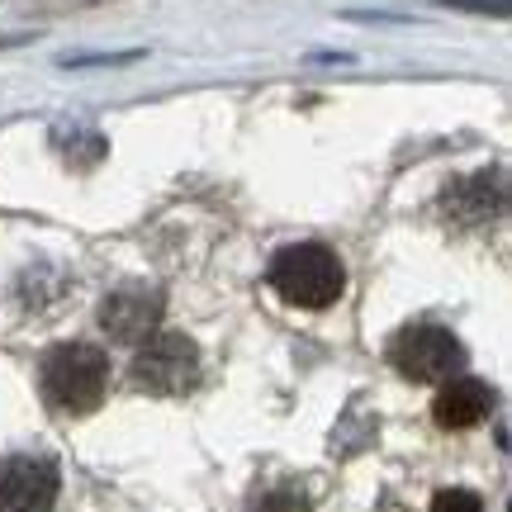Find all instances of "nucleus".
Segmentation results:
<instances>
[{"mask_svg":"<svg viewBox=\"0 0 512 512\" xmlns=\"http://www.w3.org/2000/svg\"><path fill=\"white\" fill-rule=\"evenodd\" d=\"M57 465L43 456H10L0 465V512H53Z\"/></svg>","mask_w":512,"mask_h":512,"instance_id":"nucleus-5","label":"nucleus"},{"mask_svg":"<svg viewBox=\"0 0 512 512\" xmlns=\"http://www.w3.org/2000/svg\"><path fill=\"white\" fill-rule=\"evenodd\" d=\"M432 512H484V498L470 494V489H441L432 498Z\"/></svg>","mask_w":512,"mask_h":512,"instance_id":"nucleus-9","label":"nucleus"},{"mask_svg":"<svg viewBox=\"0 0 512 512\" xmlns=\"http://www.w3.org/2000/svg\"><path fill=\"white\" fill-rule=\"evenodd\" d=\"M252 512H309V498L299 489H271L252 503Z\"/></svg>","mask_w":512,"mask_h":512,"instance_id":"nucleus-8","label":"nucleus"},{"mask_svg":"<svg viewBox=\"0 0 512 512\" xmlns=\"http://www.w3.org/2000/svg\"><path fill=\"white\" fill-rule=\"evenodd\" d=\"M162 290L152 285H124L114 290L105 304H100V328L110 332V342H124V347H138L147 342L157 323H162Z\"/></svg>","mask_w":512,"mask_h":512,"instance_id":"nucleus-6","label":"nucleus"},{"mask_svg":"<svg viewBox=\"0 0 512 512\" xmlns=\"http://www.w3.org/2000/svg\"><path fill=\"white\" fill-rule=\"evenodd\" d=\"M133 380L147 394H185L200 384V347L185 332H152L133 361Z\"/></svg>","mask_w":512,"mask_h":512,"instance_id":"nucleus-4","label":"nucleus"},{"mask_svg":"<svg viewBox=\"0 0 512 512\" xmlns=\"http://www.w3.org/2000/svg\"><path fill=\"white\" fill-rule=\"evenodd\" d=\"M494 413V389L484 380H470V375H451L441 384L437 403H432V418L446 432H465V427H479V422Z\"/></svg>","mask_w":512,"mask_h":512,"instance_id":"nucleus-7","label":"nucleus"},{"mask_svg":"<svg viewBox=\"0 0 512 512\" xmlns=\"http://www.w3.org/2000/svg\"><path fill=\"white\" fill-rule=\"evenodd\" d=\"M389 366L413 384H441V380H451V375H460L465 347H460L446 328L413 323V328H403L399 337L389 342Z\"/></svg>","mask_w":512,"mask_h":512,"instance_id":"nucleus-3","label":"nucleus"},{"mask_svg":"<svg viewBox=\"0 0 512 512\" xmlns=\"http://www.w3.org/2000/svg\"><path fill=\"white\" fill-rule=\"evenodd\" d=\"M271 290L294 309H328L347 290V271L323 242H294L271 261Z\"/></svg>","mask_w":512,"mask_h":512,"instance_id":"nucleus-1","label":"nucleus"},{"mask_svg":"<svg viewBox=\"0 0 512 512\" xmlns=\"http://www.w3.org/2000/svg\"><path fill=\"white\" fill-rule=\"evenodd\" d=\"M110 389V356L100 347H86V342H72V347L48 351L43 361V399L53 403L57 413H95L100 399Z\"/></svg>","mask_w":512,"mask_h":512,"instance_id":"nucleus-2","label":"nucleus"}]
</instances>
